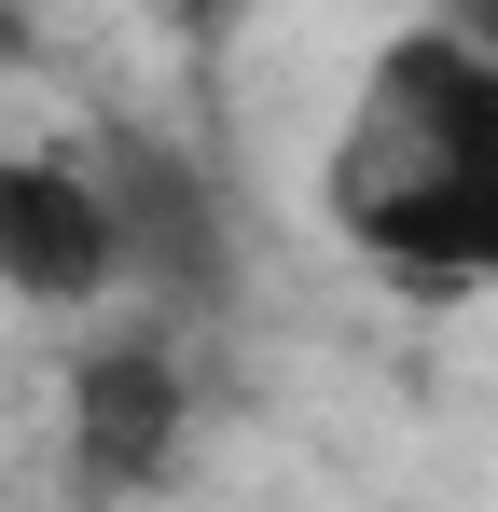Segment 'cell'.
<instances>
[{
    "instance_id": "1",
    "label": "cell",
    "mask_w": 498,
    "mask_h": 512,
    "mask_svg": "<svg viewBox=\"0 0 498 512\" xmlns=\"http://www.w3.org/2000/svg\"><path fill=\"white\" fill-rule=\"evenodd\" d=\"M319 222L402 291H498V42L471 14H415L360 56Z\"/></svg>"
},
{
    "instance_id": "2",
    "label": "cell",
    "mask_w": 498,
    "mask_h": 512,
    "mask_svg": "<svg viewBox=\"0 0 498 512\" xmlns=\"http://www.w3.org/2000/svg\"><path fill=\"white\" fill-rule=\"evenodd\" d=\"M70 153H83V180H97V222H111L125 319H153V333L222 319V305H236V208H222L208 153H180L166 125H125V111L83 125Z\"/></svg>"
},
{
    "instance_id": "3",
    "label": "cell",
    "mask_w": 498,
    "mask_h": 512,
    "mask_svg": "<svg viewBox=\"0 0 498 512\" xmlns=\"http://www.w3.org/2000/svg\"><path fill=\"white\" fill-rule=\"evenodd\" d=\"M180 429H194V360L153 319H97L70 360V457L83 485H166L180 471Z\"/></svg>"
},
{
    "instance_id": "4",
    "label": "cell",
    "mask_w": 498,
    "mask_h": 512,
    "mask_svg": "<svg viewBox=\"0 0 498 512\" xmlns=\"http://www.w3.org/2000/svg\"><path fill=\"white\" fill-rule=\"evenodd\" d=\"M0 291H14V305H42V319H125L111 222H97V180H83L70 139L0 153Z\"/></svg>"
},
{
    "instance_id": "5",
    "label": "cell",
    "mask_w": 498,
    "mask_h": 512,
    "mask_svg": "<svg viewBox=\"0 0 498 512\" xmlns=\"http://www.w3.org/2000/svg\"><path fill=\"white\" fill-rule=\"evenodd\" d=\"M471 28H485V42H498V14H471Z\"/></svg>"
}]
</instances>
